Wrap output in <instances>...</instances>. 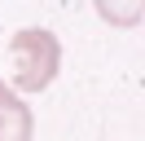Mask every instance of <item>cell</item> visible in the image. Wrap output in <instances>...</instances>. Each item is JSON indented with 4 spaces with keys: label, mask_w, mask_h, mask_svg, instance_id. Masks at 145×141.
I'll list each match as a JSON object with an SVG mask.
<instances>
[{
    "label": "cell",
    "mask_w": 145,
    "mask_h": 141,
    "mask_svg": "<svg viewBox=\"0 0 145 141\" xmlns=\"http://www.w3.org/2000/svg\"><path fill=\"white\" fill-rule=\"evenodd\" d=\"M97 13L110 26H136L145 18V0H97Z\"/></svg>",
    "instance_id": "3957f363"
},
{
    "label": "cell",
    "mask_w": 145,
    "mask_h": 141,
    "mask_svg": "<svg viewBox=\"0 0 145 141\" xmlns=\"http://www.w3.org/2000/svg\"><path fill=\"white\" fill-rule=\"evenodd\" d=\"M9 57H13V84L9 88H18V93H44L57 79L62 44L44 26H27V31H18L9 40Z\"/></svg>",
    "instance_id": "6da1fadb"
},
{
    "label": "cell",
    "mask_w": 145,
    "mask_h": 141,
    "mask_svg": "<svg viewBox=\"0 0 145 141\" xmlns=\"http://www.w3.org/2000/svg\"><path fill=\"white\" fill-rule=\"evenodd\" d=\"M31 132H35L31 106L22 101L18 88H9L0 79V141H31Z\"/></svg>",
    "instance_id": "7a4b0ae2"
}]
</instances>
